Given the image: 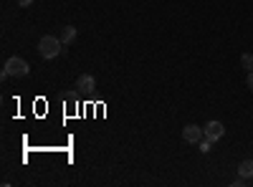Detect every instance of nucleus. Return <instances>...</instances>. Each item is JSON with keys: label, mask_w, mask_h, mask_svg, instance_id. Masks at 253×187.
<instances>
[{"label": "nucleus", "mask_w": 253, "mask_h": 187, "mask_svg": "<svg viewBox=\"0 0 253 187\" xmlns=\"http://www.w3.org/2000/svg\"><path fill=\"white\" fill-rule=\"evenodd\" d=\"M38 53L41 58H56L58 53H63V40L56 36H43L38 40Z\"/></svg>", "instance_id": "f257e3e1"}, {"label": "nucleus", "mask_w": 253, "mask_h": 187, "mask_svg": "<svg viewBox=\"0 0 253 187\" xmlns=\"http://www.w3.org/2000/svg\"><path fill=\"white\" fill-rule=\"evenodd\" d=\"M31 74V66H28V61L26 58H20V56H13L5 61V66H3V78L8 76H15V78H23Z\"/></svg>", "instance_id": "f03ea898"}, {"label": "nucleus", "mask_w": 253, "mask_h": 187, "mask_svg": "<svg viewBox=\"0 0 253 187\" xmlns=\"http://www.w3.org/2000/svg\"><path fill=\"white\" fill-rule=\"evenodd\" d=\"M182 139L190 142V144H200L205 139V129L198 127V124H187V127L182 129Z\"/></svg>", "instance_id": "7ed1b4c3"}, {"label": "nucleus", "mask_w": 253, "mask_h": 187, "mask_svg": "<svg viewBox=\"0 0 253 187\" xmlns=\"http://www.w3.org/2000/svg\"><path fill=\"white\" fill-rule=\"evenodd\" d=\"M203 129H205V139H210L213 144H215L218 139H223V134H225V127H223L220 121H208Z\"/></svg>", "instance_id": "20e7f679"}, {"label": "nucleus", "mask_w": 253, "mask_h": 187, "mask_svg": "<svg viewBox=\"0 0 253 187\" xmlns=\"http://www.w3.org/2000/svg\"><path fill=\"white\" fill-rule=\"evenodd\" d=\"M96 89V78L91 76V74H81L79 78H76V91H81V94H91Z\"/></svg>", "instance_id": "39448f33"}, {"label": "nucleus", "mask_w": 253, "mask_h": 187, "mask_svg": "<svg viewBox=\"0 0 253 187\" xmlns=\"http://www.w3.org/2000/svg\"><path fill=\"white\" fill-rule=\"evenodd\" d=\"M61 40H63V46L74 43V40H76V28H74V26H63V31H61Z\"/></svg>", "instance_id": "423d86ee"}, {"label": "nucleus", "mask_w": 253, "mask_h": 187, "mask_svg": "<svg viewBox=\"0 0 253 187\" xmlns=\"http://www.w3.org/2000/svg\"><path fill=\"white\" fill-rule=\"evenodd\" d=\"M238 175H241V177H246V180H251V177H253V159H243V162L238 164Z\"/></svg>", "instance_id": "0eeeda50"}, {"label": "nucleus", "mask_w": 253, "mask_h": 187, "mask_svg": "<svg viewBox=\"0 0 253 187\" xmlns=\"http://www.w3.org/2000/svg\"><path fill=\"white\" fill-rule=\"evenodd\" d=\"M241 66H243L248 74L253 71V56H251V53H243V56H241Z\"/></svg>", "instance_id": "6e6552de"}, {"label": "nucleus", "mask_w": 253, "mask_h": 187, "mask_svg": "<svg viewBox=\"0 0 253 187\" xmlns=\"http://www.w3.org/2000/svg\"><path fill=\"white\" fill-rule=\"evenodd\" d=\"M210 147H213V142H210V139H203V142L198 144V150H200L203 154H208V152H210Z\"/></svg>", "instance_id": "1a4fd4ad"}, {"label": "nucleus", "mask_w": 253, "mask_h": 187, "mask_svg": "<svg viewBox=\"0 0 253 187\" xmlns=\"http://www.w3.org/2000/svg\"><path fill=\"white\" fill-rule=\"evenodd\" d=\"M15 3H18V5H20V8H28V5H31V3H33V0H15Z\"/></svg>", "instance_id": "9d476101"}, {"label": "nucleus", "mask_w": 253, "mask_h": 187, "mask_svg": "<svg viewBox=\"0 0 253 187\" xmlns=\"http://www.w3.org/2000/svg\"><path fill=\"white\" fill-rule=\"evenodd\" d=\"M248 89H251V91H253V71H251V74H248Z\"/></svg>", "instance_id": "9b49d317"}]
</instances>
